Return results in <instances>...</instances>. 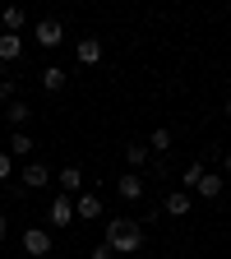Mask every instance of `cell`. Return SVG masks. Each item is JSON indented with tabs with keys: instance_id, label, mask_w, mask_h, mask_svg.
Segmentation results:
<instances>
[{
	"instance_id": "6da1fadb",
	"label": "cell",
	"mask_w": 231,
	"mask_h": 259,
	"mask_svg": "<svg viewBox=\"0 0 231 259\" xmlns=\"http://www.w3.org/2000/svg\"><path fill=\"white\" fill-rule=\"evenodd\" d=\"M107 245H111V254H134L144 245V222L139 218H116V222H107Z\"/></svg>"
},
{
	"instance_id": "7a4b0ae2",
	"label": "cell",
	"mask_w": 231,
	"mask_h": 259,
	"mask_svg": "<svg viewBox=\"0 0 231 259\" xmlns=\"http://www.w3.org/2000/svg\"><path fill=\"white\" fill-rule=\"evenodd\" d=\"M32 42L47 47V51H56V47L65 42V23H60V19H37V23H32Z\"/></svg>"
},
{
	"instance_id": "3957f363",
	"label": "cell",
	"mask_w": 231,
	"mask_h": 259,
	"mask_svg": "<svg viewBox=\"0 0 231 259\" xmlns=\"http://www.w3.org/2000/svg\"><path fill=\"white\" fill-rule=\"evenodd\" d=\"M23 254L28 259H47L51 254V232H47V227H28V232H23Z\"/></svg>"
},
{
	"instance_id": "277c9868",
	"label": "cell",
	"mask_w": 231,
	"mask_h": 259,
	"mask_svg": "<svg viewBox=\"0 0 231 259\" xmlns=\"http://www.w3.org/2000/svg\"><path fill=\"white\" fill-rule=\"evenodd\" d=\"M74 218H79V222H93V218H102V194H93V190L74 194Z\"/></svg>"
},
{
	"instance_id": "5b68a950",
	"label": "cell",
	"mask_w": 231,
	"mask_h": 259,
	"mask_svg": "<svg viewBox=\"0 0 231 259\" xmlns=\"http://www.w3.org/2000/svg\"><path fill=\"white\" fill-rule=\"evenodd\" d=\"M74 60H79V65H102V37H79Z\"/></svg>"
},
{
	"instance_id": "8992f818",
	"label": "cell",
	"mask_w": 231,
	"mask_h": 259,
	"mask_svg": "<svg viewBox=\"0 0 231 259\" xmlns=\"http://www.w3.org/2000/svg\"><path fill=\"white\" fill-rule=\"evenodd\" d=\"M51 222L56 227H74V199L70 194H56L51 199Z\"/></svg>"
},
{
	"instance_id": "52a82bcc",
	"label": "cell",
	"mask_w": 231,
	"mask_h": 259,
	"mask_svg": "<svg viewBox=\"0 0 231 259\" xmlns=\"http://www.w3.org/2000/svg\"><path fill=\"white\" fill-rule=\"evenodd\" d=\"M60 194H70V199H74V194H83V171L79 167H60Z\"/></svg>"
},
{
	"instance_id": "ba28073f",
	"label": "cell",
	"mask_w": 231,
	"mask_h": 259,
	"mask_svg": "<svg viewBox=\"0 0 231 259\" xmlns=\"http://www.w3.org/2000/svg\"><path fill=\"white\" fill-rule=\"evenodd\" d=\"M222 190H226V176H222V171H208L194 194H199V199H222Z\"/></svg>"
},
{
	"instance_id": "9c48e42d",
	"label": "cell",
	"mask_w": 231,
	"mask_h": 259,
	"mask_svg": "<svg viewBox=\"0 0 231 259\" xmlns=\"http://www.w3.org/2000/svg\"><path fill=\"white\" fill-rule=\"evenodd\" d=\"M116 190H120V199H144V176L139 171H125Z\"/></svg>"
},
{
	"instance_id": "30bf717a",
	"label": "cell",
	"mask_w": 231,
	"mask_h": 259,
	"mask_svg": "<svg viewBox=\"0 0 231 259\" xmlns=\"http://www.w3.org/2000/svg\"><path fill=\"white\" fill-rule=\"evenodd\" d=\"M19 56H23V37H14V32H0V60L14 65Z\"/></svg>"
},
{
	"instance_id": "8fae6325",
	"label": "cell",
	"mask_w": 231,
	"mask_h": 259,
	"mask_svg": "<svg viewBox=\"0 0 231 259\" xmlns=\"http://www.w3.org/2000/svg\"><path fill=\"white\" fill-rule=\"evenodd\" d=\"M0 28H5V32H14V37H19V32L28 28V14H23L19 5H10L5 14H0Z\"/></svg>"
},
{
	"instance_id": "7c38bea8",
	"label": "cell",
	"mask_w": 231,
	"mask_h": 259,
	"mask_svg": "<svg viewBox=\"0 0 231 259\" xmlns=\"http://www.w3.org/2000/svg\"><path fill=\"white\" fill-rule=\"evenodd\" d=\"M167 213H171V218H185V213H190V190H171V194H167Z\"/></svg>"
},
{
	"instance_id": "4fadbf2b",
	"label": "cell",
	"mask_w": 231,
	"mask_h": 259,
	"mask_svg": "<svg viewBox=\"0 0 231 259\" xmlns=\"http://www.w3.org/2000/svg\"><path fill=\"white\" fill-rule=\"evenodd\" d=\"M204 176H208L204 162H190V167L180 171V185H185V190H199V181H204Z\"/></svg>"
},
{
	"instance_id": "5bb4252c",
	"label": "cell",
	"mask_w": 231,
	"mask_h": 259,
	"mask_svg": "<svg viewBox=\"0 0 231 259\" xmlns=\"http://www.w3.org/2000/svg\"><path fill=\"white\" fill-rule=\"evenodd\" d=\"M42 88L47 93H60L65 88V70H60V65H47V70H42Z\"/></svg>"
},
{
	"instance_id": "9a60e30c",
	"label": "cell",
	"mask_w": 231,
	"mask_h": 259,
	"mask_svg": "<svg viewBox=\"0 0 231 259\" xmlns=\"http://www.w3.org/2000/svg\"><path fill=\"white\" fill-rule=\"evenodd\" d=\"M28 153H32V135L14 130V135H10V157H28Z\"/></svg>"
},
{
	"instance_id": "2e32d148",
	"label": "cell",
	"mask_w": 231,
	"mask_h": 259,
	"mask_svg": "<svg viewBox=\"0 0 231 259\" xmlns=\"http://www.w3.org/2000/svg\"><path fill=\"white\" fill-rule=\"evenodd\" d=\"M51 176H47V167H42V162H28V167H23V190L28 185H47Z\"/></svg>"
},
{
	"instance_id": "e0dca14e",
	"label": "cell",
	"mask_w": 231,
	"mask_h": 259,
	"mask_svg": "<svg viewBox=\"0 0 231 259\" xmlns=\"http://www.w3.org/2000/svg\"><path fill=\"white\" fill-rule=\"evenodd\" d=\"M28 116H32V107H28V102H19V97H14V102L5 107V120H10V125H23Z\"/></svg>"
},
{
	"instance_id": "ac0fdd59",
	"label": "cell",
	"mask_w": 231,
	"mask_h": 259,
	"mask_svg": "<svg viewBox=\"0 0 231 259\" xmlns=\"http://www.w3.org/2000/svg\"><path fill=\"white\" fill-rule=\"evenodd\" d=\"M125 162L129 167H144L148 162V144H125Z\"/></svg>"
},
{
	"instance_id": "d6986e66",
	"label": "cell",
	"mask_w": 231,
	"mask_h": 259,
	"mask_svg": "<svg viewBox=\"0 0 231 259\" xmlns=\"http://www.w3.org/2000/svg\"><path fill=\"white\" fill-rule=\"evenodd\" d=\"M148 148L167 153V148H171V130H162V125H157V130H153V139H148Z\"/></svg>"
},
{
	"instance_id": "ffe728a7",
	"label": "cell",
	"mask_w": 231,
	"mask_h": 259,
	"mask_svg": "<svg viewBox=\"0 0 231 259\" xmlns=\"http://www.w3.org/2000/svg\"><path fill=\"white\" fill-rule=\"evenodd\" d=\"M14 93H19V83H14V74H10V79H0V102H5V107L14 102Z\"/></svg>"
},
{
	"instance_id": "44dd1931",
	"label": "cell",
	"mask_w": 231,
	"mask_h": 259,
	"mask_svg": "<svg viewBox=\"0 0 231 259\" xmlns=\"http://www.w3.org/2000/svg\"><path fill=\"white\" fill-rule=\"evenodd\" d=\"M14 176V157H10V148H0V181H10Z\"/></svg>"
},
{
	"instance_id": "7402d4cb",
	"label": "cell",
	"mask_w": 231,
	"mask_h": 259,
	"mask_svg": "<svg viewBox=\"0 0 231 259\" xmlns=\"http://www.w3.org/2000/svg\"><path fill=\"white\" fill-rule=\"evenodd\" d=\"M88 259H116V254H111V245L102 241V245H93V254H88Z\"/></svg>"
},
{
	"instance_id": "603a6c76",
	"label": "cell",
	"mask_w": 231,
	"mask_h": 259,
	"mask_svg": "<svg viewBox=\"0 0 231 259\" xmlns=\"http://www.w3.org/2000/svg\"><path fill=\"white\" fill-rule=\"evenodd\" d=\"M10 236V222H5V213H0V241H5Z\"/></svg>"
},
{
	"instance_id": "cb8c5ba5",
	"label": "cell",
	"mask_w": 231,
	"mask_h": 259,
	"mask_svg": "<svg viewBox=\"0 0 231 259\" xmlns=\"http://www.w3.org/2000/svg\"><path fill=\"white\" fill-rule=\"evenodd\" d=\"M222 176H231V153H226V157H222Z\"/></svg>"
},
{
	"instance_id": "d4e9b609",
	"label": "cell",
	"mask_w": 231,
	"mask_h": 259,
	"mask_svg": "<svg viewBox=\"0 0 231 259\" xmlns=\"http://www.w3.org/2000/svg\"><path fill=\"white\" fill-rule=\"evenodd\" d=\"M226 116H231V97H226Z\"/></svg>"
}]
</instances>
